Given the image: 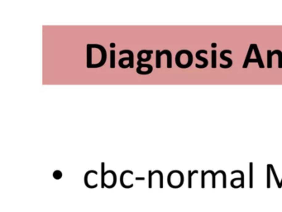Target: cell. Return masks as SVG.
<instances>
[{"label": "cell", "mask_w": 282, "mask_h": 212, "mask_svg": "<svg viewBox=\"0 0 282 212\" xmlns=\"http://www.w3.org/2000/svg\"><path fill=\"white\" fill-rule=\"evenodd\" d=\"M157 173L159 174V176H160V181H159V186H160V188L162 189L163 188V174L161 172V171L160 170H155V171L152 172V174Z\"/></svg>", "instance_id": "obj_16"}, {"label": "cell", "mask_w": 282, "mask_h": 212, "mask_svg": "<svg viewBox=\"0 0 282 212\" xmlns=\"http://www.w3.org/2000/svg\"><path fill=\"white\" fill-rule=\"evenodd\" d=\"M235 173H239L241 175V183L239 184V186L242 188H244V172L243 171H241V170H234V171L231 172L232 175Z\"/></svg>", "instance_id": "obj_12"}, {"label": "cell", "mask_w": 282, "mask_h": 212, "mask_svg": "<svg viewBox=\"0 0 282 212\" xmlns=\"http://www.w3.org/2000/svg\"><path fill=\"white\" fill-rule=\"evenodd\" d=\"M152 172L149 170L148 171V177H149V179H148V187L150 189L152 188Z\"/></svg>", "instance_id": "obj_22"}, {"label": "cell", "mask_w": 282, "mask_h": 212, "mask_svg": "<svg viewBox=\"0 0 282 212\" xmlns=\"http://www.w3.org/2000/svg\"><path fill=\"white\" fill-rule=\"evenodd\" d=\"M110 181V186L109 189L114 188L117 184V175L115 172L113 170H108L105 172V176H104V187L108 186L109 184V181Z\"/></svg>", "instance_id": "obj_3"}, {"label": "cell", "mask_w": 282, "mask_h": 212, "mask_svg": "<svg viewBox=\"0 0 282 212\" xmlns=\"http://www.w3.org/2000/svg\"><path fill=\"white\" fill-rule=\"evenodd\" d=\"M201 53H204V54H208V52L206 51V50H199V51H198V52H196V56H195V57H196L197 59L199 60V61H202L204 62V64H203V65H199V64H195V66H196L197 68H199V69H203V68H205L208 66V64H209V61H208V60L206 59V58H205V57H202L201 56H200V54H201Z\"/></svg>", "instance_id": "obj_5"}, {"label": "cell", "mask_w": 282, "mask_h": 212, "mask_svg": "<svg viewBox=\"0 0 282 212\" xmlns=\"http://www.w3.org/2000/svg\"><path fill=\"white\" fill-rule=\"evenodd\" d=\"M62 176V172L60 171V170H56V171L53 172V173H52L53 178L56 179V180H60V179H61Z\"/></svg>", "instance_id": "obj_19"}, {"label": "cell", "mask_w": 282, "mask_h": 212, "mask_svg": "<svg viewBox=\"0 0 282 212\" xmlns=\"http://www.w3.org/2000/svg\"><path fill=\"white\" fill-rule=\"evenodd\" d=\"M110 68L112 69L115 68V51L114 50L110 51Z\"/></svg>", "instance_id": "obj_15"}, {"label": "cell", "mask_w": 282, "mask_h": 212, "mask_svg": "<svg viewBox=\"0 0 282 212\" xmlns=\"http://www.w3.org/2000/svg\"><path fill=\"white\" fill-rule=\"evenodd\" d=\"M105 163H101V188L104 187V176H105Z\"/></svg>", "instance_id": "obj_13"}, {"label": "cell", "mask_w": 282, "mask_h": 212, "mask_svg": "<svg viewBox=\"0 0 282 212\" xmlns=\"http://www.w3.org/2000/svg\"><path fill=\"white\" fill-rule=\"evenodd\" d=\"M219 173H221L223 175V188H226V187H227V183H226V177H227V176H226L225 172L223 171V170H218V171L215 172V175L217 176L218 174Z\"/></svg>", "instance_id": "obj_17"}, {"label": "cell", "mask_w": 282, "mask_h": 212, "mask_svg": "<svg viewBox=\"0 0 282 212\" xmlns=\"http://www.w3.org/2000/svg\"><path fill=\"white\" fill-rule=\"evenodd\" d=\"M128 54L129 57H123V58H121V59L119 60L118 61V65L122 69H126L125 66H123V62L125 61H129V63H128V65H129L130 68H133L134 66V63H133V60H134V57H133V52L131 51V50H122L121 52H119V55H123V54Z\"/></svg>", "instance_id": "obj_2"}, {"label": "cell", "mask_w": 282, "mask_h": 212, "mask_svg": "<svg viewBox=\"0 0 282 212\" xmlns=\"http://www.w3.org/2000/svg\"><path fill=\"white\" fill-rule=\"evenodd\" d=\"M270 166H271V171H272V174H273V176H274V177H275V181H276V185H277V186H278V188H280V181H279L278 176H277V175H276V171H275L274 166L272 165V164H270Z\"/></svg>", "instance_id": "obj_18"}, {"label": "cell", "mask_w": 282, "mask_h": 212, "mask_svg": "<svg viewBox=\"0 0 282 212\" xmlns=\"http://www.w3.org/2000/svg\"><path fill=\"white\" fill-rule=\"evenodd\" d=\"M211 47H214H214H217V44H216V43H215V42H213L212 44H211Z\"/></svg>", "instance_id": "obj_25"}, {"label": "cell", "mask_w": 282, "mask_h": 212, "mask_svg": "<svg viewBox=\"0 0 282 212\" xmlns=\"http://www.w3.org/2000/svg\"><path fill=\"white\" fill-rule=\"evenodd\" d=\"M251 62H257L258 63V61L256 59H250L249 60V63H251Z\"/></svg>", "instance_id": "obj_24"}, {"label": "cell", "mask_w": 282, "mask_h": 212, "mask_svg": "<svg viewBox=\"0 0 282 212\" xmlns=\"http://www.w3.org/2000/svg\"><path fill=\"white\" fill-rule=\"evenodd\" d=\"M216 50L212 51V68H216L217 66V57H216Z\"/></svg>", "instance_id": "obj_21"}, {"label": "cell", "mask_w": 282, "mask_h": 212, "mask_svg": "<svg viewBox=\"0 0 282 212\" xmlns=\"http://www.w3.org/2000/svg\"><path fill=\"white\" fill-rule=\"evenodd\" d=\"M271 166L270 164H267V188H271Z\"/></svg>", "instance_id": "obj_20"}, {"label": "cell", "mask_w": 282, "mask_h": 212, "mask_svg": "<svg viewBox=\"0 0 282 212\" xmlns=\"http://www.w3.org/2000/svg\"><path fill=\"white\" fill-rule=\"evenodd\" d=\"M253 49H254L253 44H251L250 45V47H249L248 52H247V56H246V58H245V61H244V63H243V67L244 69H246V68H247V66H248L249 60L251 59V54H252Z\"/></svg>", "instance_id": "obj_8"}, {"label": "cell", "mask_w": 282, "mask_h": 212, "mask_svg": "<svg viewBox=\"0 0 282 212\" xmlns=\"http://www.w3.org/2000/svg\"><path fill=\"white\" fill-rule=\"evenodd\" d=\"M198 172H199L198 170H194V171L193 172H188V187H189V189L192 187V176H193L194 174H197Z\"/></svg>", "instance_id": "obj_14"}, {"label": "cell", "mask_w": 282, "mask_h": 212, "mask_svg": "<svg viewBox=\"0 0 282 212\" xmlns=\"http://www.w3.org/2000/svg\"><path fill=\"white\" fill-rule=\"evenodd\" d=\"M253 47H254L253 51H254V52H255V55H256V59L257 60V61H258L259 67H260V68H264L265 67L264 63H263V61H262V59H261V54H260V52H259V49H258V47H257V45L253 44Z\"/></svg>", "instance_id": "obj_7"}, {"label": "cell", "mask_w": 282, "mask_h": 212, "mask_svg": "<svg viewBox=\"0 0 282 212\" xmlns=\"http://www.w3.org/2000/svg\"><path fill=\"white\" fill-rule=\"evenodd\" d=\"M87 63L88 68L101 67L107 60L106 49L99 44H87Z\"/></svg>", "instance_id": "obj_1"}, {"label": "cell", "mask_w": 282, "mask_h": 212, "mask_svg": "<svg viewBox=\"0 0 282 212\" xmlns=\"http://www.w3.org/2000/svg\"><path fill=\"white\" fill-rule=\"evenodd\" d=\"M226 53H228V54H233V53H232V51H231V50H228V49L223 50V51H222V52H220V57H221V59L224 60V61H226L228 62V64H227V65L220 64V67L224 68V69H227V68L231 67L232 65H233V61H232V59H230V58H228V57H225Z\"/></svg>", "instance_id": "obj_4"}, {"label": "cell", "mask_w": 282, "mask_h": 212, "mask_svg": "<svg viewBox=\"0 0 282 212\" xmlns=\"http://www.w3.org/2000/svg\"><path fill=\"white\" fill-rule=\"evenodd\" d=\"M282 187V179H281V181H280V189Z\"/></svg>", "instance_id": "obj_27"}, {"label": "cell", "mask_w": 282, "mask_h": 212, "mask_svg": "<svg viewBox=\"0 0 282 212\" xmlns=\"http://www.w3.org/2000/svg\"><path fill=\"white\" fill-rule=\"evenodd\" d=\"M156 68L160 69L161 67V63H160V58L162 55H165L164 50L162 52H160L159 50H156Z\"/></svg>", "instance_id": "obj_10"}, {"label": "cell", "mask_w": 282, "mask_h": 212, "mask_svg": "<svg viewBox=\"0 0 282 212\" xmlns=\"http://www.w3.org/2000/svg\"><path fill=\"white\" fill-rule=\"evenodd\" d=\"M250 167H249V171H250V175H249V187L252 188L253 187V163H249Z\"/></svg>", "instance_id": "obj_11"}, {"label": "cell", "mask_w": 282, "mask_h": 212, "mask_svg": "<svg viewBox=\"0 0 282 212\" xmlns=\"http://www.w3.org/2000/svg\"><path fill=\"white\" fill-rule=\"evenodd\" d=\"M95 172V170H89L85 173V185L86 187H88L89 189H94L96 188L97 186H98V184H96V185H92L89 182V176H90L91 174H93V172Z\"/></svg>", "instance_id": "obj_6"}, {"label": "cell", "mask_w": 282, "mask_h": 212, "mask_svg": "<svg viewBox=\"0 0 282 212\" xmlns=\"http://www.w3.org/2000/svg\"><path fill=\"white\" fill-rule=\"evenodd\" d=\"M110 47L111 48H114L115 47V43H110Z\"/></svg>", "instance_id": "obj_26"}, {"label": "cell", "mask_w": 282, "mask_h": 212, "mask_svg": "<svg viewBox=\"0 0 282 212\" xmlns=\"http://www.w3.org/2000/svg\"><path fill=\"white\" fill-rule=\"evenodd\" d=\"M279 52V50H275V51H271L268 50L267 51V67L271 68L272 67V56L275 54H277Z\"/></svg>", "instance_id": "obj_9"}, {"label": "cell", "mask_w": 282, "mask_h": 212, "mask_svg": "<svg viewBox=\"0 0 282 212\" xmlns=\"http://www.w3.org/2000/svg\"><path fill=\"white\" fill-rule=\"evenodd\" d=\"M135 180H136V181H144V180H145V177H136Z\"/></svg>", "instance_id": "obj_23"}]
</instances>
